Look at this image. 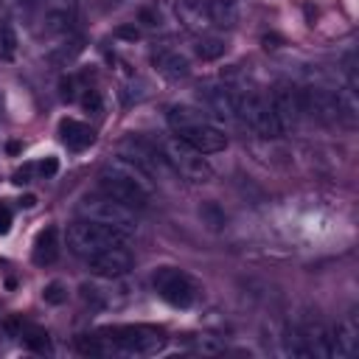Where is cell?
<instances>
[{"label":"cell","mask_w":359,"mask_h":359,"mask_svg":"<svg viewBox=\"0 0 359 359\" xmlns=\"http://www.w3.org/2000/svg\"><path fill=\"white\" fill-rule=\"evenodd\" d=\"M98 185H101V194L123 202L132 210L149 208V202H151V196L157 191V180L146 168H140L135 160H129L123 154L121 157H112L101 168Z\"/></svg>","instance_id":"cell-1"},{"label":"cell","mask_w":359,"mask_h":359,"mask_svg":"<svg viewBox=\"0 0 359 359\" xmlns=\"http://www.w3.org/2000/svg\"><path fill=\"white\" fill-rule=\"evenodd\" d=\"M168 126L177 137H182L188 146H194L202 154H216L227 149V135L222 126H216L202 109L191 104H174L168 107Z\"/></svg>","instance_id":"cell-2"},{"label":"cell","mask_w":359,"mask_h":359,"mask_svg":"<svg viewBox=\"0 0 359 359\" xmlns=\"http://www.w3.org/2000/svg\"><path fill=\"white\" fill-rule=\"evenodd\" d=\"M65 244L73 255L79 258H90L101 250H109V247H126L129 244V233L123 230H115L109 224H98V222H90V219H79L67 227V236H65Z\"/></svg>","instance_id":"cell-3"},{"label":"cell","mask_w":359,"mask_h":359,"mask_svg":"<svg viewBox=\"0 0 359 359\" xmlns=\"http://www.w3.org/2000/svg\"><path fill=\"white\" fill-rule=\"evenodd\" d=\"M157 149H160L165 165H168L174 174H180L182 180H188V182H208V180H213V168H210V163H208V154L196 151V149L188 146L182 137L168 135V137L160 140Z\"/></svg>","instance_id":"cell-4"},{"label":"cell","mask_w":359,"mask_h":359,"mask_svg":"<svg viewBox=\"0 0 359 359\" xmlns=\"http://www.w3.org/2000/svg\"><path fill=\"white\" fill-rule=\"evenodd\" d=\"M101 334L112 351L126 353V356H151V353L165 348V334L154 325H146V323L115 325V328H107Z\"/></svg>","instance_id":"cell-5"},{"label":"cell","mask_w":359,"mask_h":359,"mask_svg":"<svg viewBox=\"0 0 359 359\" xmlns=\"http://www.w3.org/2000/svg\"><path fill=\"white\" fill-rule=\"evenodd\" d=\"M236 115H238V123L247 126L252 135H258L264 140L280 137V129H278V121L272 112V101L266 95H261L255 90L236 93Z\"/></svg>","instance_id":"cell-6"},{"label":"cell","mask_w":359,"mask_h":359,"mask_svg":"<svg viewBox=\"0 0 359 359\" xmlns=\"http://www.w3.org/2000/svg\"><path fill=\"white\" fill-rule=\"evenodd\" d=\"M79 216L81 219H90V222H98V224H109L115 230H123V233H135V210L126 208L123 202L107 196V194H98V196H84L81 205H79Z\"/></svg>","instance_id":"cell-7"},{"label":"cell","mask_w":359,"mask_h":359,"mask_svg":"<svg viewBox=\"0 0 359 359\" xmlns=\"http://www.w3.org/2000/svg\"><path fill=\"white\" fill-rule=\"evenodd\" d=\"M151 286L174 309H188L196 300L194 280L182 269H177V266H157L154 275H151Z\"/></svg>","instance_id":"cell-8"},{"label":"cell","mask_w":359,"mask_h":359,"mask_svg":"<svg viewBox=\"0 0 359 359\" xmlns=\"http://www.w3.org/2000/svg\"><path fill=\"white\" fill-rule=\"evenodd\" d=\"M36 22L45 34H67L76 22V0H36Z\"/></svg>","instance_id":"cell-9"},{"label":"cell","mask_w":359,"mask_h":359,"mask_svg":"<svg viewBox=\"0 0 359 359\" xmlns=\"http://www.w3.org/2000/svg\"><path fill=\"white\" fill-rule=\"evenodd\" d=\"M272 112H275V121H278V129L280 135L292 132L297 123H300V115H303V107H300V90L289 87V84H280L272 95Z\"/></svg>","instance_id":"cell-10"},{"label":"cell","mask_w":359,"mask_h":359,"mask_svg":"<svg viewBox=\"0 0 359 359\" xmlns=\"http://www.w3.org/2000/svg\"><path fill=\"white\" fill-rule=\"evenodd\" d=\"M300 107H303V115H311L320 123H337L339 121L337 95L331 90H323V87H306V90H300Z\"/></svg>","instance_id":"cell-11"},{"label":"cell","mask_w":359,"mask_h":359,"mask_svg":"<svg viewBox=\"0 0 359 359\" xmlns=\"http://www.w3.org/2000/svg\"><path fill=\"white\" fill-rule=\"evenodd\" d=\"M87 269L95 278H123L132 269V255L126 247H109L87 258Z\"/></svg>","instance_id":"cell-12"},{"label":"cell","mask_w":359,"mask_h":359,"mask_svg":"<svg viewBox=\"0 0 359 359\" xmlns=\"http://www.w3.org/2000/svg\"><path fill=\"white\" fill-rule=\"evenodd\" d=\"M356 353H359V325H356V317L351 314L328 331V356L353 359Z\"/></svg>","instance_id":"cell-13"},{"label":"cell","mask_w":359,"mask_h":359,"mask_svg":"<svg viewBox=\"0 0 359 359\" xmlns=\"http://www.w3.org/2000/svg\"><path fill=\"white\" fill-rule=\"evenodd\" d=\"M202 104L210 109V115L219 123H238V115H236V90H230V87H205L202 90Z\"/></svg>","instance_id":"cell-14"},{"label":"cell","mask_w":359,"mask_h":359,"mask_svg":"<svg viewBox=\"0 0 359 359\" xmlns=\"http://www.w3.org/2000/svg\"><path fill=\"white\" fill-rule=\"evenodd\" d=\"M174 11H177V20L182 22V28L191 34H208L213 28L208 3H202V0H180L174 6Z\"/></svg>","instance_id":"cell-15"},{"label":"cell","mask_w":359,"mask_h":359,"mask_svg":"<svg viewBox=\"0 0 359 359\" xmlns=\"http://www.w3.org/2000/svg\"><path fill=\"white\" fill-rule=\"evenodd\" d=\"M59 247H62V241H59V227H56V224L42 227V230L36 233L34 250H31L34 264H36V266H50V264L59 258Z\"/></svg>","instance_id":"cell-16"},{"label":"cell","mask_w":359,"mask_h":359,"mask_svg":"<svg viewBox=\"0 0 359 359\" xmlns=\"http://www.w3.org/2000/svg\"><path fill=\"white\" fill-rule=\"evenodd\" d=\"M59 135H62L65 146L73 149V151H81V149L93 146V140H95V132H93L87 123L76 121V118H65V121L59 123Z\"/></svg>","instance_id":"cell-17"},{"label":"cell","mask_w":359,"mask_h":359,"mask_svg":"<svg viewBox=\"0 0 359 359\" xmlns=\"http://www.w3.org/2000/svg\"><path fill=\"white\" fill-rule=\"evenodd\" d=\"M154 67L163 73V76H168V79H182V76H188V59L180 53V50H174V48H157L154 50Z\"/></svg>","instance_id":"cell-18"},{"label":"cell","mask_w":359,"mask_h":359,"mask_svg":"<svg viewBox=\"0 0 359 359\" xmlns=\"http://www.w3.org/2000/svg\"><path fill=\"white\" fill-rule=\"evenodd\" d=\"M334 95H337V107H339V121H345L348 126H356V121H359V95H356V87L353 84H345Z\"/></svg>","instance_id":"cell-19"},{"label":"cell","mask_w":359,"mask_h":359,"mask_svg":"<svg viewBox=\"0 0 359 359\" xmlns=\"http://www.w3.org/2000/svg\"><path fill=\"white\" fill-rule=\"evenodd\" d=\"M70 34V31H67ZM67 34H59L62 39H59V45H53L45 56H48V62H53V65H65V62H70L79 50H81V39L79 36H67Z\"/></svg>","instance_id":"cell-20"},{"label":"cell","mask_w":359,"mask_h":359,"mask_svg":"<svg viewBox=\"0 0 359 359\" xmlns=\"http://www.w3.org/2000/svg\"><path fill=\"white\" fill-rule=\"evenodd\" d=\"M208 11L213 25H236V0H208Z\"/></svg>","instance_id":"cell-21"},{"label":"cell","mask_w":359,"mask_h":359,"mask_svg":"<svg viewBox=\"0 0 359 359\" xmlns=\"http://www.w3.org/2000/svg\"><path fill=\"white\" fill-rule=\"evenodd\" d=\"M222 53H224V42L216 39V36H202V39L196 42V56L205 59V62H213V59H219Z\"/></svg>","instance_id":"cell-22"},{"label":"cell","mask_w":359,"mask_h":359,"mask_svg":"<svg viewBox=\"0 0 359 359\" xmlns=\"http://www.w3.org/2000/svg\"><path fill=\"white\" fill-rule=\"evenodd\" d=\"M22 337V342L31 348V351H36V353H48L50 351V342H48V334L42 331V328H28L25 334H20Z\"/></svg>","instance_id":"cell-23"},{"label":"cell","mask_w":359,"mask_h":359,"mask_svg":"<svg viewBox=\"0 0 359 359\" xmlns=\"http://www.w3.org/2000/svg\"><path fill=\"white\" fill-rule=\"evenodd\" d=\"M17 34H14V28L8 25V22H3L0 25V53H3V59H14L17 56Z\"/></svg>","instance_id":"cell-24"},{"label":"cell","mask_w":359,"mask_h":359,"mask_svg":"<svg viewBox=\"0 0 359 359\" xmlns=\"http://www.w3.org/2000/svg\"><path fill=\"white\" fill-rule=\"evenodd\" d=\"M42 300L50 303V306L65 303V300H67V286H65L62 280H50V283L42 289Z\"/></svg>","instance_id":"cell-25"},{"label":"cell","mask_w":359,"mask_h":359,"mask_svg":"<svg viewBox=\"0 0 359 359\" xmlns=\"http://www.w3.org/2000/svg\"><path fill=\"white\" fill-rule=\"evenodd\" d=\"M81 107H84L87 112H101V95H98V90H90V87H84V95H81Z\"/></svg>","instance_id":"cell-26"},{"label":"cell","mask_w":359,"mask_h":359,"mask_svg":"<svg viewBox=\"0 0 359 359\" xmlns=\"http://www.w3.org/2000/svg\"><path fill=\"white\" fill-rule=\"evenodd\" d=\"M115 36H118V39H126V42H137L143 34H140V28H137L135 22H129V25H118V28H115Z\"/></svg>","instance_id":"cell-27"},{"label":"cell","mask_w":359,"mask_h":359,"mask_svg":"<svg viewBox=\"0 0 359 359\" xmlns=\"http://www.w3.org/2000/svg\"><path fill=\"white\" fill-rule=\"evenodd\" d=\"M202 216L210 219V227H213V230H219V227L224 224V213H222L216 205H205V208H202Z\"/></svg>","instance_id":"cell-28"},{"label":"cell","mask_w":359,"mask_h":359,"mask_svg":"<svg viewBox=\"0 0 359 359\" xmlns=\"http://www.w3.org/2000/svg\"><path fill=\"white\" fill-rule=\"evenodd\" d=\"M59 171V160L56 157H45L42 163H36V174L39 177H53Z\"/></svg>","instance_id":"cell-29"},{"label":"cell","mask_w":359,"mask_h":359,"mask_svg":"<svg viewBox=\"0 0 359 359\" xmlns=\"http://www.w3.org/2000/svg\"><path fill=\"white\" fill-rule=\"evenodd\" d=\"M59 87H62V98L65 101H73L76 98V76H65L59 81Z\"/></svg>","instance_id":"cell-30"},{"label":"cell","mask_w":359,"mask_h":359,"mask_svg":"<svg viewBox=\"0 0 359 359\" xmlns=\"http://www.w3.org/2000/svg\"><path fill=\"white\" fill-rule=\"evenodd\" d=\"M34 171H36V165H34V163H25L20 171H14V182H17V185L31 182V174H34Z\"/></svg>","instance_id":"cell-31"},{"label":"cell","mask_w":359,"mask_h":359,"mask_svg":"<svg viewBox=\"0 0 359 359\" xmlns=\"http://www.w3.org/2000/svg\"><path fill=\"white\" fill-rule=\"evenodd\" d=\"M8 230H11V208L0 202V236H6Z\"/></svg>","instance_id":"cell-32"},{"label":"cell","mask_w":359,"mask_h":359,"mask_svg":"<svg viewBox=\"0 0 359 359\" xmlns=\"http://www.w3.org/2000/svg\"><path fill=\"white\" fill-rule=\"evenodd\" d=\"M20 205H22V208H34V205H36V196H31V194H25V196L20 199Z\"/></svg>","instance_id":"cell-33"}]
</instances>
